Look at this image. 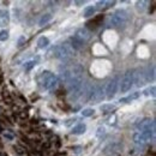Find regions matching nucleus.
Returning <instances> with one entry per match:
<instances>
[{"mask_svg": "<svg viewBox=\"0 0 156 156\" xmlns=\"http://www.w3.org/2000/svg\"><path fill=\"white\" fill-rule=\"evenodd\" d=\"M0 156H2V154H1V153H0Z\"/></svg>", "mask_w": 156, "mask_h": 156, "instance_id": "34", "label": "nucleus"}, {"mask_svg": "<svg viewBox=\"0 0 156 156\" xmlns=\"http://www.w3.org/2000/svg\"><path fill=\"white\" fill-rule=\"evenodd\" d=\"M4 137H5V138H7V139H10V140H12V139L15 138V136H13L12 133H9L7 131H6V132H4Z\"/></svg>", "mask_w": 156, "mask_h": 156, "instance_id": "27", "label": "nucleus"}, {"mask_svg": "<svg viewBox=\"0 0 156 156\" xmlns=\"http://www.w3.org/2000/svg\"><path fill=\"white\" fill-rule=\"evenodd\" d=\"M114 109H115V106H113V105H103V106H101V111H102L105 114L112 113Z\"/></svg>", "mask_w": 156, "mask_h": 156, "instance_id": "20", "label": "nucleus"}, {"mask_svg": "<svg viewBox=\"0 0 156 156\" xmlns=\"http://www.w3.org/2000/svg\"><path fill=\"white\" fill-rule=\"evenodd\" d=\"M39 83L47 90L54 89L59 83V78L51 71H43L39 76Z\"/></svg>", "mask_w": 156, "mask_h": 156, "instance_id": "2", "label": "nucleus"}, {"mask_svg": "<svg viewBox=\"0 0 156 156\" xmlns=\"http://www.w3.org/2000/svg\"><path fill=\"white\" fill-rule=\"evenodd\" d=\"M9 39V31L7 30H1L0 31V41H6Z\"/></svg>", "mask_w": 156, "mask_h": 156, "instance_id": "26", "label": "nucleus"}, {"mask_svg": "<svg viewBox=\"0 0 156 156\" xmlns=\"http://www.w3.org/2000/svg\"><path fill=\"white\" fill-rule=\"evenodd\" d=\"M132 76H133V83L137 87H140V85L147 83L144 67H140V69H137L135 71H132Z\"/></svg>", "mask_w": 156, "mask_h": 156, "instance_id": "8", "label": "nucleus"}, {"mask_svg": "<svg viewBox=\"0 0 156 156\" xmlns=\"http://www.w3.org/2000/svg\"><path fill=\"white\" fill-rule=\"evenodd\" d=\"M24 41H25V39H24V37H20V41H18V46H23V42H24Z\"/></svg>", "mask_w": 156, "mask_h": 156, "instance_id": "30", "label": "nucleus"}, {"mask_svg": "<svg viewBox=\"0 0 156 156\" xmlns=\"http://www.w3.org/2000/svg\"><path fill=\"white\" fill-rule=\"evenodd\" d=\"M94 112H95V111H94L93 108H85V109L82 111V115H83V117H87V118L91 117V115L94 114Z\"/></svg>", "mask_w": 156, "mask_h": 156, "instance_id": "24", "label": "nucleus"}, {"mask_svg": "<svg viewBox=\"0 0 156 156\" xmlns=\"http://www.w3.org/2000/svg\"><path fill=\"white\" fill-rule=\"evenodd\" d=\"M76 4L77 5H82V4H84V1H76Z\"/></svg>", "mask_w": 156, "mask_h": 156, "instance_id": "32", "label": "nucleus"}, {"mask_svg": "<svg viewBox=\"0 0 156 156\" xmlns=\"http://www.w3.org/2000/svg\"><path fill=\"white\" fill-rule=\"evenodd\" d=\"M1 112H2V109H1V108H0V113H1Z\"/></svg>", "mask_w": 156, "mask_h": 156, "instance_id": "33", "label": "nucleus"}, {"mask_svg": "<svg viewBox=\"0 0 156 156\" xmlns=\"http://www.w3.org/2000/svg\"><path fill=\"white\" fill-rule=\"evenodd\" d=\"M133 140H135V143L138 144V145H144V144H147V143L150 142V139L148 137H145L143 133H140V132H136L133 135Z\"/></svg>", "mask_w": 156, "mask_h": 156, "instance_id": "10", "label": "nucleus"}, {"mask_svg": "<svg viewBox=\"0 0 156 156\" xmlns=\"http://www.w3.org/2000/svg\"><path fill=\"white\" fill-rule=\"evenodd\" d=\"M155 90L156 88L153 85V87H150V88H148V89L144 90V95H153V96H155Z\"/></svg>", "mask_w": 156, "mask_h": 156, "instance_id": "25", "label": "nucleus"}, {"mask_svg": "<svg viewBox=\"0 0 156 156\" xmlns=\"http://www.w3.org/2000/svg\"><path fill=\"white\" fill-rule=\"evenodd\" d=\"M140 96V93L139 91H136V93H132L131 95H129L127 98H120V102H125V103H129V102H131V101H133V100H136Z\"/></svg>", "mask_w": 156, "mask_h": 156, "instance_id": "16", "label": "nucleus"}, {"mask_svg": "<svg viewBox=\"0 0 156 156\" xmlns=\"http://www.w3.org/2000/svg\"><path fill=\"white\" fill-rule=\"evenodd\" d=\"M10 22V13L7 10H2L0 11V25L1 27H5Z\"/></svg>", "mask_w": 156, "mask_h": 156, "instance_id": "13", "label": "nucleus"}, {"mask_svg": "<svg viewBox=\"0 0 156 156\" xmlns=\"http://www.w3.org/2000/svg\"><path fill=\"white\" fill-rule=\"evenodd\" d=\"M129 20V13L125 10H117L113 15L109 17V24L114 28H120L126 24Z\"/></svg>", "mask_w": 156, "mask_h": 156, "instance_id": "3", "label": "nucleus"}, {"mask_svg": "<svg viewBox=\"0 0 156 156\" xmlns=\"http://www.w3.org/2000/svg\"><path fill=\"white\" fill-rule=\"evenodd\" d=\"M147 5H148V2L142 0V1H137L136 7H137V10H138V11H144V10L147 9Z\"/></svg>", "mask_w": 156, "mask_h": 156, "instance_id": "23", "label": "nucleus"}, {"mask_svg": "<svg viewBox=\"0 0 156 156\" xmlns=\"http://www.w3.org/2000/svg\"><path fill=\"white\" fill-rule=\"evenodd\" d=\"M84 42L83 41H80V40L76 37V36H72L71 37V47H72V49H80V48H83L84 47Z\"/></svg>", "mask_w": 156, "mask_h": 156, "instance_id": "14", "label": "nucleus"}, {"mask_svg": "<svg viewBox=\"0 0 156 156\" xmlns=\"http://www.w3.org/2000/svg\"><path fill=\"white\" fill-rule=\"evenodd\" d=\"M118 77H114L112 80L108 82V84L106 85V89H105V95L107 98H114V95L117 94V89H118Z\"/></svg>", "mask_w": 156, "mask_h": 156, "instance_id": "7", "label": "nucleus"}, {"mask_svg": "<svg viewBox=\"0 0 156 156\" xmlns=\"http://www.w3.org/2000/svg\"><path fill=\"white\" fill-rule=\"evenodd\" d=\"M72 149L75 150V153L79 154V153H80V150H82V147H75V148H72Z\"/></svg>", "mask_w": 156, "mask_h": 156, "instance_id": "29", "label": "nucleus"}, {"mask_svg": "<svg viewBox=\"0 0 156 156\" xmlns=\"http://www.w3.org/2000/svg\"><path fill=\"white\" fill-rule=\"evenodd\" d=\"M103 20V16H98L96 17L94 20H91V22H88L87 23V25L89 27V28H91V29H96L98 27V24H100V22Z\"/></svg>", "mask_w": 156, "mask_h": 156, "instance_id": "17", "label": "nucleus"}, {"mask_svg": "<svg viewBox=\"0 0 156 156\" xmlns=\"http://www.w3.org/2000/svg\"><path fill=\"white\" fill-rule=\"evenodd\" d=\"M115 4V1H105V0H102V1H98V4H96V10H100V11H105V10H107V9H109L111 6H113Z\"/></svg>", "mask_w": 156, "mask_h": 156, "instance_id": "12", "label": "nucleus"}, {"mask_svg": "<svg viewBox=\"0 0 156 156\" xmlns=\"http://www.w3.org/2000/svg\"><path fill=\"white\" fill-rule=\"evenodd\" d=\"M72 121H76V119H70V120H67L66 125H67V126H69V125H71V124H72Z\"/></svg>", "mask_w": 156, "mask_h": 156, "instance_id": "31", "label": "nucleus"}, {"mask_svg": "<svg viewBox=\"0 0 156 156\" xmlns=\"http://www.w3.org/2000/svg\"><path fill=\"white\" fill-rule=\"evenodd\" d=\"M105 88L103 87H91V90H90V95H89V100L90 102H94V103H98L100 101H102L105 98Z\"/></svg>", "mask_w": 156, "mask_h": 156, "instance_id": "4", "label": "nucleus"}, {"mask_svg": "<svg viewBox=\"0 0 156 156\" xmlns=\"http://www.w3.org/2000/svg\"><path fill=\"white\" fill-rule=\"evenodd\" d=\"M76 37L80 40V41H83L84 43L88 41V40L90 39V36H91V33L89 31V29L88 28H80V29H78L77 33H76V35H75Z\"/></svg>", "mask_w": 156, "mask_h": 156, "instance_id": "9", "label": "nucleus"}, {"mask_svg": "<svg viewBox=\"0 0 156 156\" xmlns=\"http://www.w3.org/2000/svg\"><path fill=\"white\" fill-rule=\"evenodd\" d=\"M4 98H5V100H7L9 102H11V98H10L9 91H4Z\"/></svg>", "mask_w": 156, "mask_h": 156, "instance_id": "28", "label": "nucleus"}, {"mask_svg": "<svg viewBox=\"0 0 156 156\" xmlns=\"http://www.w3.org/2000/svg\"><path fill=\"white\" fill-rule=\"evenodd\" d=\"M95 11H96V9H95L94 6H88V7H85V10H84V17L89 18V17L94 16Z\"/></svg>", "mask_w": 156, "mask_h": 156, "instance_id": "19", "label": "nucleus"}, {"mask_svg": "<svg viewBox=\"0 0 156 156\" xmlns=\"http://www.w3.org/2000/svg\"><path fill=\"white\" fill-rule=\"evenodd\" d=\"M85 130H87V126L84 124H79L72 129V133L73 135H83L85 132Z\"/></svg>", "mask_w": 156, "mask_h": 156, "instance_id": "15", "label": "nucleus"}, {"mask_svg": "<svg viewBox=\"0 0 156 156\" xmlns=\"http://www.w3.org/2000/svg\"><path fill=\"white\" fill-rule=\"evenodd\" d=\"M48 44H49V40L47 39V37H44V36L40 37L39 41H37V46H39V48H41V49L48 47Z\"/></svg>", "mask_w": 156, "mask_h": 156, "instance_id": "18", "label": "nucleus"}, {"mask_svg": "<svg viewBox=\"0 0 156 156\" xmlns=\"http://www.w3.org/2000/svg\"><path fill=\"white\" fill-rule=\"evenodd\" d=\"M133 85V76H132V71H127L120 82V91L121 93H126L129 91Z\"/></svg>", "mask_w": 156, "mask_h": 156, "instance_id": "5", "label": "nucleus"}, {"mask_svg": "<svg viewBox=\"0 0 156 156\" xmlns=\"http://www.w3.org/2000/svg\"><path fill=\"white\" fill-rule=\"evenodd\" d=\"M36 62H37V59L36 60H30V61H27L25 64H24V70L25 71H30L35 65H36Z\"/></svg>", "mask_w": 156, "mask_h": 156, "instance_id": "22", "label": "nucleus"}, {"mask_svg": "<svg viewBox=\"0 0 156 156\" xmlns=\"http://www.w3.org/2000/svg\"><path fill=\"white\" fill-rule=\"evenodd\" d=\"M52 20V15L51 13H46V15H43L39 20V24L42 27V25H44V24H47L49 20Z\"/></svg>", "mask_w": 156, "mask_h": 156, "instance_id": "21", "label": "nucleus"}, {"mask_svg": "<svg viewBox=\"0 0 156 156\" xmlns=\"http://www.w3.org/2000/svg\"><path fill=\"white\" fill-rule=\"evenodd\" d=\"M137 129L139 132L144 131H155V121L150 118H144L137 124Z\"/></svg>", "mask_w": 156, "mask_h": 156, "instance_id": "6", "label": "nucleus"}, {"mask_svg": "<svg viewBox=\"0 0 156 156\" xmlns=\"http://www.w3.org/2000/svg\"><path fill=\"white\" fill-rule=\"evenodd\" d=\"M48 54L52 58L67 60L73 55V49L69 43H62V44H58V46L52 47L51 51L48 52Z\"/></svg>", "mask_w": 156, "mask_h": 156, "instance_id": "1", "label": "nucleus"}, {"mask_svg": "<svg viewBox=\"0 0 156 156\" xmlns=\"http://www.w3.org/2000/svg\"><path fill=\"white\" fill-rule=\"evenodd\" d=\"M144 71H145V79H147V83L155 80V66H154V65L145 67Z\"/></svg>", "mask_w": 156, "mask_h": 156, "instance_id": "11", "label": "nucleus"}]
</instances>
